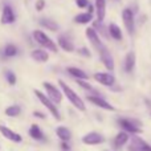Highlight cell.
Segmentation results:
<instances>
[{
	"label": "cell",
	"mask_w": 151,
	"mask_h": 151,
	"mask_svg": "<svg viewBox=\"0 0 151 151\" xmlns=\"http://www.w3.org/2000/svg\"><path fill=\"white\" fill-rule=\"evenodd\" d=\"M58 85H60V88H61V90L64 91V94H65L66 97H68V99L72 102V105H73L74 107H77L78 110H81V111H85L86 110V106H85V104H83V101L80 98V97L77 96V93L73 90L72 88H69L68 85H66L64 81H58Z\"/></svg>",
	"instance_id": "obj_1"
},
{
	"label": "cell",
	"mask_w": 151,
	"mask_h": 151,
	"mask_svg": "<svg viewBox=\"0 0 151 151\" xmlns=\"http://www.w3.org/2000/svg\"><path fill=\"white\" fill-rule=\"evenodd\" d=\"M35 96L37 97V98L40 99V102H41L42 105H44L45 107H47L48 110L50 111V114L53 115V117L56 118L57 121H60L61 119V115H60V113H58V110H57V107H56V105H55V102L52 101V99L49 98V97H47L44 93H41L40 90H37V89H35Z\"/></svg>",
	"instance_id": "obj_2"
},
{
	"label": "cell",
	"mask_w": 151,
	"mask_h": 151,
	"mask_svg": "<svg viewBox=\"0 0 151 151\" xmlns=\"http://www.w3.org/2000/svg\"><path fill=\"white\" fill-rule=\"evenodd\" d=\"M33 39H35V41L39 42V44L42 45L44 48H48V49H50L55 53L57 52V47H56V44L50 40V37H48L42 31H40V29L33 31Z\"/></svg>",
	"instance_id": "obj_3"
},
{
	"label": "cell",
	"mask_w": 151,
	"mask_h": 151,
	"mask_svg": "<svg viewBox=\"0 0 151 151\" xmlns=\"http://www.w3.org/2000/svg\"><path fill=\"white\" fill-rule=\"evenodd\" d=\"M118 123H119L121 127H122L125 131H127V133H133V134L142 133L138 122H135V121L127 119V118H121V119H118Z\"/></svg>",
	"instance_id": "obj_4"
},
{
	"label": "cell",
	"mask_w": 151,
	"mask_h": 151,
	"mask_svg": "<svg viewBox=\"0 0 151 151\" xmlns=\"http://www.w3.org/2000/svg\"><path fill=\"white\" fill-rule=\"evenodd\" d=\"M105 142L104 135H101L97 131H91V133H88L85 137L82 138V143L88 145V146H96V145H101Z\"/></svg>",
	"instance_id": "obj_5"
},
{
	"label": "cell",
	"mask_w": 151,
	"mask_h": 151,
	"mask_svg": "<svg viewBox=\"0 0 151 151\" xmlns=\"http://www.w3.org/2000/svg\"><path fill=\"white\" fill-rule=\"evenodd\" d=\"M44 88L47 89L48 97H49V98L52 99L55 104H60V102L63 101V94H61V91L58 90V89L56 88L53 83H50V82H44Z\"/></svg>",
	"instance_id": "obj_6"
},
{
	"label": "cell",
	"mask_w": 151,
	"mask_h": 151,
	"mask_svg": "<svg viewBox=\"0 0 151 151\" xmlns=\"http://www.w3.org/2000/svg\"><path fill=\"white\" fill-rule=\"evenodd\" d=\"M122 20L127 32L130 35H133L134 33V13L130 8H125L122 11Z\"/></svg>",
	"instance_id": "obj_7"
},
{
	"label": "cell",
	"mask_w": 151,
	"mask_h": 151,
	"mask_svg": "<svg viewBox=\"0 0 151 151\" xmlns=\"http://www.w3.org/2000/svg\"><path fill=\"white\" fill-rule=\"evenodd\" d=\"M86 37H88V40L90 41V44L97 49V52H98L102 47H105V45L102 44L101 39H99L98 33H97V31L94 28H88L86 29Z\"/></svg>",
	"instance_id": "obj_8"
},
{
	"label": "cell",
	"mask_w": 151,
	"mask_h": 151,
	"mask_svg": "<svg viewBox=\"0 0 151 151\" xmlns=\"http://www.w3.org/2000/svg\"><path fill=\"white\" fill-rule=\"evenodd\" d=\"M0 133H1V135L4 137V138H7L8 141L16 142V143H20V142L23 141V137H21L20 134H19V133H15V131L11 130V129L7 127V126L0 125Z\"/></svg>",
	"instance_id": "obj_9"
},
{
	"label": "cell",
	"mask_w": 151,
	"mask_h": 151,
	"mask_svg": "<svg viewBox=\"0 0 151 151\" xmlns=\"http://www.w3.org/2000/svg\"><path fill=\"white\" fill-rule=\"evenodd\" d=\"M98 53H99V57H101V61L104 63V65L106 66V69L113 70V69H114V60H113L110 52L106 49V47H102L101 49L98 50Z\"/></svg>",
	"instance_id": "obj_10"
},
{
	"label": "cell",
	"mask_w": 151,
	"mask_h": 151,
	"mask_svg": "<svg viewBox=\"0 0 151 151\" xmlns=\"http://www.w3.org/2000/svg\"><path fill=\"white\" fill-rule=\"evenodd\" d=\"M88 99L91 102L93 105H96V106H98V107H101V109H104V110H109V111H114V106L113 105H110L107 101H105L104 98H101L99 96H89L88 97Z\"/></svg>",
	"instance_id": "obj_11"
},
{
	"label": "cell",
	"mask_w": 151,
	"mask_h": 151,
	"mask_svg": "<svg viewBox=\"0 0 151 151\" xmlns=\"http://www.w3.org/2000/svg\"><path fill=\"white\" fill-rule=\"evenodd\" d=\"M94 80L104 86H111L115 82L114 76H111L110 73H96L94 74Z\"/></svg>",
	"instance_id": "obj_12"
},
{
	"label": "cell",
	"mask_w": 151,
	"mask_h": 151,
	"mask_svg": "<svg viewBox=\"0 0 151 151\" xmlns=\"http://www.w3.org/2000/svg\"><path fill=\"white\" fill-rule=\"evenodd\" d=\"M0 21H1V24H12L15 21V13H13V9L9 5H4Z\"/></svg>",
	"instance_id": "obj_13"
},
{
	"label": "cell",
	"mask_w": 151,
	"mask_h": 151,
	"mask_svg": "<svg viewBox=\"0 0 151 151\" xmlns=\"http://www.w3.org/2000/svg\"><path fill=\"white\" fill-rule=\"evenodd\" d=\"M31 57L33 58L37 63H47L49 60V55L48 52H45L44 49H35L33 52L31 53Z\"/></svg>",
	"instance_id": "obj_14"
},
{
	"label": "cell",
	"mask_w": 151,
	"mask_h": 151,
	"mask_svg": "<svg viewBox=\"0 0 151 151\" xmlns=\"http://www.w3.org/2000/svg\"><path fill=\"white\" fill-rule=\"evenodd\" d=\"M96 8H97V20L104 21L105 15H106V0H96Z\"/></svg>",
	"instance_id": "obj_15"
},
{
	"label": "cell",
	"mask_w": 151,
	"mask_h": 151,
	"mask_svg": "<svg viewBox=\"0 0 151 151\" xmlns=\"http://www.w3.org/2000/svg\"><path fill=\"white\" fill-rule=\"evenodd\" d=\"M133 146L138 151H151L150 145L142 138H139V137H134L133 138Z\"/></svg>",
	"instance_id": "obj_16"
},
{
	"label": "cell",
	"mask_w": 151,
	"mask_h": 151,
	"mask_svg": "<svg viewBox=\"0 0 151 151\" xmlns=\"http://www.w3.org/2000/svg\"><path fill=\"white\" fill-rule=\"evenodd\" d=\"M58 45H60V48L63 50H65V52H73L74 50L73 42H72L66 36H60L58 37Z\"/></svg>",
	"instance_id": "obj_17"
},
{
	"label": "cell",
	"mask_w": 151,
	"mask_h": 151,
	"mask_svg": "<svg viewBox=\"0 0 151 151\" xmlns=\"http://www.w3.org/2000/svg\"><path fill=\"white\" fill-rule=\"evenodd\" d=\"M134 66H135V53L129 52L125 58V70L130 73V72H133Z\"/></svg>",
	"instance_id": "obj_18"
},
{
	"label": "cell",
	"mask_w": 151,
	"mask_h": 151,
	"mask_svg": "<svg viewBox=\"0 0 151 151\" xmlns=\"http://www.w3.org/2000/svg\"><path fill=\"white\" fill-rule=\"evenodd\" d=\"M56 134H57V137L61 141H69V139L72 138L70 130H69L68 127H65V126H58V127L56 129Z\"/></svg>",
	"instance_id": "obj_19"
},
{
	"label": "cell",
	"mask_w": 151,
	"mask_h": 151,
	"mask_svg": "<svg viewBox=\"0 0 151 151\" xmlns=\"http://www.w3.org/2000/svg\"><path fill=\"white\" fill-rule=\"evenodd\" d=\"M109 35L114 40H122V31H121L119 27L114 23H111L109 25Z\"/></svg>",
	"instance_id": "obj_20"
},
{
	"label": "cell",
	"mask_w": 151,
	"mask_h": 151,
	"mask_svg": "<svg viewBox=\"0 0 151 151\" xmlns=\"http://www.w3.org/2000/svg\"><path fill=\"white\" fill-rule=\"evenodd\" d=\"M127 141H129L127 131H122V133L117 134V137H115V139H114V145L117 147H122L125 143H127Z\"/></svg>",
	"instance_id": "obj_21"
},
{
	"label": "cell",
	"mask_w": 151,
	"mask_h": 151,
	"mask_svg": "<svg viewBox=\"0 0 151 151\" xmlns=\"http://www.w3.org/2000/svg\"><path fill=\"white\" fill-rule=\"evenodd\" d=\"M39 23H40V25L41 27H44V28L49 29V31H52V32H56L58 29L57 23L53 21V20H50V19H41Z\"/></svg>",
	"instance_id": "obj_22"
},
{
	"label": "cell",
	"mask_w": 151,
	"mask_h": 151,
	"mask_svg": "<svg viewBox=\"0 0 151 151\" xmlns=\"http://www.w3.org/2000/svg\"><path fill=\"white\" fill-rule=\"evenodd\" d=\"M66 70H68L69 74H72V76H73V77H76V78H82V80H88V74H86L85 72L82 70V69L74 68V66H69Z\"/></svg>",
	"instance_id": "obj_23"
},
{
	"label": "cell",
	"mask_w": 151,
	"mask_h": 151,
	"mask_svg": "<svg viewBox=\"0 0 151 151\" xmlns=\"http://www.w3.org/2000/svg\"><path fill=\"white\" fill-rule=\"evenodd\" d=\"M91 19H93V16H91L90 12H86V13H80V15H77L74 17V21L77 24H88L91 21Z\"/></svg>",
	"instance_id": "obj_24"
},
{
	"label": "cell",
	"mask_w": 151,
	"mask_h": 151,
	"mask_svg": "<svg viewBox=\"0 0 151 151\" xmlns=\"http://www.w3.org/2000/svg\"><path fill=\"white\" fill-rule=\"evenodd\" d=\"M29 135L32 137L33 139H36V141H40V139H42V131L41 129L37 125H32L31 129H29Z\"/></svg>",
	"instance_id": "obj_25"
},
{
	"label": "cell",
	"mask_w": 151,
	"mask_h": 151,
	"mask_svg": "<svg viewBox=\"0 0 151 151\" xmlns=\"http://www.w3.org/2000/svg\"><path fill=\"white\" fill-rule=\"evenodd\" d=\"M21 111L20 106H17V105H12V106H8L7 109H5V115H8V117H16V115H19Z\"/></svg>",
	"instance_id": "obj_26"
},
{
	"label": "cell",
	"mask_w": 151,
	"mask_h": 151,
	"mask_svg": "<svg viewBox=\"0 0 151 151\" xmlns=\"http://www.w3.org/2000/svg\"><path fill=\"white\" fill-rule=\"evenodd\" d=\"M17 55V48L13 44H8L7 47L4 48V56L5 57H13V56Z\"/></svg>",
	"instance_id": "obj_27"
},
{
	"label": "cell",
	"mask_w": 151,
	"mask_h": 151,
	"mask_svg": "<svg viewBox=\"0 0 151 151\" xmlns=\"http://www.w3.org/2000/svg\"><path fill=\"white\" fill-rule=\"evenodd\" d=\"M77 83H78L80 86H82L83 89H86L88 91H93V93H96V89H94L91 85H89L88 82H85L82 78H77Z\"/></svg>",
	"instance_id": "obj_28"
},
{
	"label": "cell",
	"mask_w": 151,
	"mask_h": 151,
	"mask_svg": "<svg viewBox=\"0 0 151 151\" xmlns=\"http://www.w3.org/2000/svg\"><path fill=\"white\" fill-rule=\"evenodd\" d=\"M7 81L9 85H15L16 83V76L15 73H12V72H8L7 73Z\"/></svg>",
	"instance_id": "obj_29"
},
{
	"label": "cell",
	"mask_w": 151,
	"mask_h": 151,
	"mask_svg": "<svg viewBox=\"0 0 151 151\" xmlns=\"http://www.w3.org/2000/svg\"><path fill=\"white\" fill-rule=\"evenodd\" d=\"M76 4L78 8H86L89 7V1L88 0H76Z\"/></svg>",
	"instance_id": "obj_30"
},
{
	"label": "cell",
	"mask_w": 151,
	"mask_h": 151,
	"mask_svg": "<svg viewBox=\"0 0 151 151\" xmlns=\"http://www.w3.org/2000/svg\"><path fill=\"white\" fill-rule=\"evenodd\" d=\"M45 7V0H37L36 3V11H42Z\"/></svg>",
	"instance_id": "obj_31"
},
{
	"label": "cell",
	"mask_w": 151,
	"mask_h": 151,
	"mask_svg": "<svg viewBox=\"0 0 151 151\" xmlns=\"http://www.w3.org/2000/svg\"><path fill=\"white\" fill-rule=\"evenodd\" d=\"M78 53L85 56V57H90V52L88 50V48H81V49H78Z\"/></svg>",
	"instance_id": "obj_32"
},
{
	"label": "cell",
	"mask_w": 151,
	"mask_h": 151,
	"mask_svg": "<svg viewBox=\"0 0 151 151\" xmlns=\"http://www.w3.org/2000/svg\"><path fill=\"white\" fill-rule=\"evenodd\" d=\"M61 149H63L64 151H69V145H68V141H63V143H61Z\"/></svg>",
	"instance_id": "obj_33"
},
{
	"label": "cell",
	"mask_w": 151,
	"mask_h": 151,
	"mask_svg": "<svg viewBox=\"0 0 151 151\" xmlns=\"http://www.w3.org/2000/svg\"><path fill=\"white\" fill-rule=\"evenodd\" d=\"M33 115H35V117H37V118H45V115L41 114V113H39V111H35Z\"/></svg>",
	"instance_id": "obj_34"
},
{
	"label": "cell",
	"mask_w": 151,
	"mask_h": 151,
	"mask_svg": "<svg viewBox=\"0 0 151 151\" xmlns=\"http://www.w3.org/2000/svg\"><path fill=\"white\" fill-rule=\"evenodd\" d=\"M89 12L93 13V7H91V5H89Z\"/></svg>",
	"instance_id": "obj_35"
},
{
	"label": "cell",
	"mask_w": 151,
	"mask_h": 151,
	"mask_svg": "<svg viewBox=\"0 0 151 151\" xmlns=\"http://www.w3.org/2000/svg\"><path fill=\"white\" fill-rule=\"evenodd\" d=\"M106 151H109V150H106Z\"/></svg>",
	"instance_id": "obj_36"
}]
</instances>
